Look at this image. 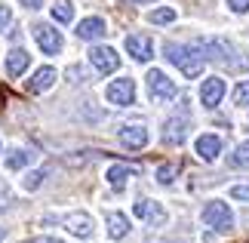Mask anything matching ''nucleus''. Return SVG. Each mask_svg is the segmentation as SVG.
I'll list each match as a JSON object with an SVG mask.
<instances>
[{
    "instance_id": "nucleus-12",
    "label": "nucleus",
    "mask_w": 249,
    "mask_h": 243,
    "mask_svg": "<svg viewBox=\"0 0 249 243\" xmlns=\"http://www.w3.org/2000/svg\"><path fill=\"white\" fill-rule=\"evenodd\" d=\"M194 151L200 154V160H206V163H213L218 154H222V139H218L215 132H203L197 139V145H194Z\"/></svg>"
},
{
    "instance_id": "nucleus-14",
    "label": "nucleus",
    "mask_w": 249,
    "mask_h": 243,
    "mask_svg": "<svg viewBox=\"0 0 249 243\" xmlns=\"http://www.w3.org/2000/svg\"><path fill=\"white\" fill-rule=\"evenodd\" d=\"M108 34V25H105V19L99 16H89V19H83V22L77 25V37L80 40H99V37Z\"/></svg>"
},
{
    "instance_id": "nucleus-32",
    "label": "nucleus",
    "mask_w": 249,
    "mask_h": 243,
    "mask_svg": "<svg viewBox=\"0 0 249 243\" xmlns=\"http://www.w3.org/2000/svg\"><path fill=\"white\" fill-rule=\"evenodd\" d=\"M0 240H3V234H0Z\"/></svg>"
},
{
    "instance_id": "nucleus-3",
    "label": "nucleus",
    "mask_w": 249,
    "mask_h": 243,
    "mask_svg": "<svg viewBox=\"0 0 249 243\" xmlns=\"http://www.w3.org/2000/svg\"><path fill=\"white\" fill-rule=\"evenodd\" d=\"M203 222L209 228H215V231H231L234 228V212L228 203L222 200H213V203H206L203 206Z\"/></svg>"
},
{
    "instance_id": "nucleus-20",
    "label": "nucleus",
    "mask_w": 249,
    "mask_h": 243,
    "mask_svg": "<svg viewBox=\"0 0 249 243\" xmlns=\"http://www.w3.org/2000/svg\"><path fill=\"white\" fill-rule=\"evenodd\" d=\"M228 163H231L234 169H249V139L237 145V148H234V154L228 157Z\"/></svg>"
},
{
    "instance_id": "nucleus-13",
    "label": "nucleus",
    "mask_w": 249,
    "mask_h": 243,
    "mask_svg": "<svg viewBox=\"0 0 249 243\" xmlns=\"http://www.w3.org/2000/svg\"><path fill=\"white\" fill-rule=\"evenodd\" d=\"M117 139L120 145H126V148H145L148 145V130L145 126H139V123H129V126H123V130L117 132Z\"/></svg>"
},
{
    "instance_id": "nucleus-15",
    "label": "nucleus",
    "mask_w": 249,
    "mask_h": 243,
    "mask_svg": "<svg viewBox=\"0 0 249 243\" xmlns=\"http://www.w3.org/2000/svg\"><path fill=\"white\" fill-rule=\"evenodd\" d=\"M53 83H55V68H40V71H34V77L28 80V93H46V90H53Z\"/></svg>"
},
{
    "instance_id": "nucleus-24",
    "label": "nucleus",
    "mask_w": 249,
    "mask_h": 243,
    "mask_svg": "<svg viewBox=\"0 0 249 243\" xmlns=\"http://www.w3.org/2000/svg\"><path fill=\"white\" fill-rule=\"evenodd\" d=\"M176 176H178V167H176V163H166V167L157 169V182L160 185H172V182H176Z\"/></svg>"
},
{
    "instance_id": "nucleus-22",
    "label": "nucleus",
    "mask_w": 249,
    "mask_h": 243,
    "mask_svg": "<svg viewBox=\"0 0 249 243\" xmlns=\"http://www.w3.org/2000/svg\"><path fill=\"white\" fill-rule=\"evenodd\" d=\"M53 19H55V22H65V25L74 22V6L71 3H55L53 6Z\"/></svg>"
},
{
    "instance_id": "nucleus-6",
    "label": "nucleus",
    "mask_w": 249,
    "mask_h": 243,
    "mask_svg": "<svg viewBox=\"0 0 249 243\" xmlns=\"http://www.w3.org/2000/svg\"><path fill=\"white\" fill-rule=\"evenodd\" d=\"M34 40L43 50V56H59L62 53V34L55 31L53 25H34Z\"/></svg>"
},
{
    "instance_id": "nucleus-25",
    "label": "nucleus",
    "mask_w": 249,
    "mask_h": 243,
    "mask_svg": "<svg viewBox=\"0 0 249 243\" xmlns=\"http://www.w3.org/2000/svg\"><path fill=\"white\" fill-rule=\"evenodd\" d=\"M234 105H240V108L249 105V80H240L234 86Z\"/></svg>"
},
{
    "instance_id": "nucleus-19",
    "label": "nucleus",
    "mask_w": 249,
    "mask_h": 243,
    "mask_svg": "<svg viewBox=\"0 0 249 243\" xmlns=\"http://www.w3.org/2000/svg\"><path fill=\"white\" fill-rule=\"evenodd\" d=\"M31 160H34V154L28 151V148H13V151L6 154V167L9 169H25Z\"/></svg>"
},
{
    "instance_id": "nucleus-18",
    "label": "nucleus",
    "mask_w": 249,
    "mask_h": 243,
    "mask_svg": "<svg viewBox=\"0 0 249 243\" xmlns=\"http://www.w3.org/2000/svg\"><path fill=\"white\" fill-rule=\"evenodd\" d=\"M105 219H108V234L114 240H123V237L129 234V219L123 216V212H108Z\"/></svg>"
},
{
    "instance_id": "nucleus-9",
    "label": "nucleus",
    "mask_w": 249,
    "mask_h": 243,
    "mask_svg": "<svg viewBox=\"0 0 249 243\" xmlns=\"http://www.w3.org/2000/svg\"><path fill=\"white\" fill-rule=\"evenodd\" d=\"M132 212H136V219L148 222V225H154V228L166 222V209H163V203H157V200H136Z\"/></svg>"
},
{
    "instance_id": "nucleus-10",
    "label": "nucleus",
    "mask_w": 249,
    "mask_h": 243,
    "mask_svg": "<svg viewBox=\"0 0 249 243\" xmlns=\"http://www.w3.org/2000/svg\"><path fill=\"white\" fill-rule=\"evenodd\" d=\"M228 93V86L222 77H209V80H203V86H200V102L206 105V108H215V105H222Z\"/></svg>"
},
{
    "instance_id": "nucleus-2",
    "label": "nucleus",
    "mask_w": 249,
    "mask_h": 243,
    "mask_svg": "<svg viewBox=\"0 0 249 243\" xmlns=\"http://www.w3.org/2000/svg\"><path fill=\"white\" fill-rule=\"evenodd\" d=\"M145 83H148V95H151V102H157V105H169L172 99L178 95V86L172 77H166L160 68H151L148 77H145Z\"/></svg>"
},
{
    "instance_id": "nucleus-7",
    "label": "nucleus",
    "mask_w": 249,
    "mask_h": 243,
    "mask_svg": "<svg viewBox=\"0 0 249 243\" xmlns=\"http://www.w3.org/2000/svg\"><path fill=\"white\" fill-rule=\"evenodd\" d=\"M89 65L99 74H114L117 65H120V56H117V50H111V46H92L89 50Z\"/></svg>"
},
{
    "instance_id": "nucleus-31",
    "label": "nucleus",
    "mask_w": 249,
    "mask_h": 243,
    "mask_svg": "<svg viewBox=\"0 0 249 243\" xmlns=\"http://www.w3.org/2000/svg\"><path fill=\"white\" fill-rule=\"evenodd\" d=\"M132 3H142V0H132ZM145 3H148V0H145Z\"/></svg>"
},
{
    "instance_id": "nucleus-29",
    "label": "nucleus",
    "mask_w": 249,
    "mask_h": 243,
    "mask_svg": "<svg viewBox=\"0 0 249 243\" xmlns=\"http://www.w3.org/2000/svg\"><path fill=\"white\" fill-rule=\"evenodd\" d=\"M18 3H22L25 9H40V6H43V0H18Z\"/></svg>"
},
{
    "instance_id": "nucleus-11",
    "label": "nucleus",
    "mask_w": 249,
    "mask_h": 243,
    "mask_svg": "<svg viewBox=\"0 0 249 243\" xmlns=\"http://www.w3.org/2000/svg\"><path fill=\"white\" fill-rule=\"evenodd\" d=\"M126 53L136 62H148V59H154V43H151V37H145V34H129L126 37Z\"/></svg>"
},
{
    "instance_id": "nucleus-27",
    "label": "nucleus",
    "mask_w": 249,
    "mask_h": 243,
    "mask_svg": "<svg viewBox=\"0 0 249 243\" xmlns=\"http://www.w3.org/2000/svg\"><path fill=\"white\" fill-rule=\"evenodd\" d=\"M9 22H13V9H9V6H0V31H6Z\"/></svg>"
},
{
    "instance_id": "nucleus-17",
    "label": "nucleus",
    "mask_w": 249,
    "mask_h": 243,
    "mask_svg": "<svg viewBox=\"0 0 249 243\" xmlns=\"http://www.w3.org/2000/svg\"><path fill=\"white\" fill-rule=\"evenodd\" d=\"M136 176V169L132 167H123V163H114V167L108 169V185L111 188H117V191H123L126 188V182Z\"/></svg>"
},
{
    "instance_id": "nucleus-5",
    "label": "nucleus",
    "mask_w": 249,
    "mask_h": 243,
    "mask_svg": "<svg viewBox=\"0 0 249 243\" xmlns=\"http://www.w3.org/2000/svg\"><path fill=\"white\" fill-rule=\"evenodd\" d=\"M62 225L68 228V234L80 237V240L92 237V231H95L92 216H89V212H83V209H74V212H68V216H62Z\"/></svg>"
},
{
    "instance_id": "nucleus-4",
    "label": "nucleus",
    "mask_w": 249,
    "mask_h": 243,
    "mask_svg": "<svg viewBox=\"0 0 249 243\" xmlns=\"http://www.w3.org/2000/svg\"><path fill=\"white\" fill-rule=\"evenodd\" d=\"M111 105H117V108H129L132 102H136V80L132 77H120V80L108 83V90H105Z\"/></svg>"
},
{
    "instance_id": "nucleus-1",
    "label": "nucleus",
    "mask_w": 249,
    "mask_h": 243,
    "mask_svg": "<svg viewBox=\"0 0 249 243\" xmlns=\"http://www.w3.org/2000/svg\"><path fill=\"white\" fill-rule=\"evenodd\" d=\"M163 56H166V59L176 65L185 77H197L200 71H203V62H206L203 56H197L191 46H178V43H166V46H163Z\"/></svg>"
},
{
    "instance_id": "nucleus-23",
    "label": "nucleus",
    "mask_w": 249,
    "mask_h": 243,
    "mask_svg": "<svg viewBox=\"0 0 249 243\" xmlns=\"http://www.w3.org/2000/svg\"><path fill=\"white\" fill-rule=\"evenodd\" d=\"M43 179H46V169H34V172H28V176H25L22 188H25V191H37V188L43 185Z\"/></svg>"
},
{
    "instance_id": "nucleus-28",
    "label": "nucleus",
    "mask_w": 249,
    "mask_h": 243,
    "mask_svg": "<svg viewBox=\"0 0 249 243\" xmlns=\"http://www.w3.org/2000/svg\"><path fill=\"white\" fill-rule=\"evenodd\" d=\"M228 6H231L234 13H249V0H228Z\"/></svg>"
},
{
    "instance_id": "nucleus-16",
    "label": "nucleus",
    "mask_w": 249,
    "mask_h": 243,
    "mask_svg": "<svg viewBox=\"0 0 249 243\" xmlns=\"http://www.w3.org/2000/svg\"><path fill=\"white\" fill-rule=\"evenodd\" d=\"M28 65H31V56H28L22 46H18V50H9V56H6V74L9 77H22L28 71Z\"/></svg>"
},
{
    "instance_id": "nucleus-30",
    "label": "nucleus",
    "mask_w": 249,
    "mask_h": 243,
    "mask_svg": "<svg viewBox=\"0 0 249 243\" xmlns=\"http://www.w3.org/2000/svg\"><path fill=\"white\" fill-rule=\"evenodd\" d=\"M25 243H62V240H55V237H31V240H25Z\"/></svg>"
},
{
    "instance_id": "nucleus-26",
    "label": "nucleus",
    "mask_w": 249,
    "mask_h": 243,
    "mask_svg": "<svg viewBox=\"0 0 249 243\" xmlns=\"http://www.w3.org/2000/svg\"><path fill=\"white\" fill-rule=\"evenodd\" d=\"M231 197H234V200L249 203V185H234V188H231Z\"/></svg>"
},
{
    "instance_id": "nucleus-21",
    "label": "nucleus",
    "mask_w": 249,
    "mask_h": 243,
    "mask_svg": "<svg viewBox=\"0 0 249 243\" xmlns=\"http://www.w3.org/2000/svg\"><path fill=\"white\" fill-rule=\"evenodd\" d=\"M148 22H154V25H172V22H176V9H172V6L151 9V13H148Z\"/></svg>"
},
{
    "instance_id": "nucleus-8",
    "label": "nucleus",
    "mask_w": 249,
    "mask_h": 243,
    "mask_svg": "<svg viewBox=\"0 0 249 243\" xmlns=\"http://www.w3.org/2000/svg\"><path fill=\"white\" fill-rule=\"evenodd\" d=\"M188 130H191V120L185 117V114H176V117H169L163 123L160 139H163V145H181V142L188 139Z\"/></svg>"
}]
</instances>
